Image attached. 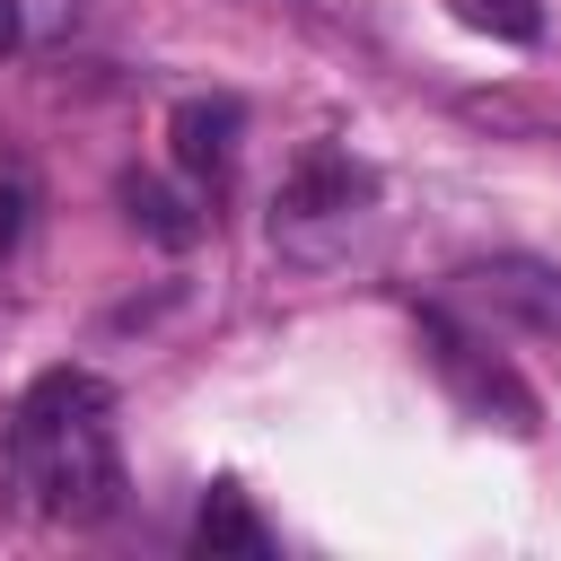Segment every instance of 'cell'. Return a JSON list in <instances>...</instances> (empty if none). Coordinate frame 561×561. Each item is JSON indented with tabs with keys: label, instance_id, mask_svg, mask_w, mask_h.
<instances>
[{
	"label": "cell",
	"instance_id": "52a82bcc",
	"mask_svg": "<svg viewBox=\"0 0 561 561\" xmlns=\"http://www.w3.org/2000/svg\"><path fill=\"white\" fill-rule=\"evenodd\" d=\"M193 543H202L210 561H263V552H272L263 517H254V508H245V491H228V482L202 500V517H193Z\"/></svg>",
	"mask_w": 561,
	"mask_h": 561
},
{
	"label": "cell",
	"instance_id": "277c9868",
	"mask_svg": "<svg viewBox=\"0 0 561 561\" xmlns=\"http://www.w3.org/2000/svg\"><path fill=\"white\" fill-rule=\"evenodd\" d=\"M421 342H430V359H438V368H447V377H456V386H465L482 412L500 403V412H508V430H535V394H526L508 368H491V359H465V333H456L447 316H421Z\"/></svg>",
	"mask_w": 561,
	"mask_h": 561
},
{
	"label": "cell",
	"instance_id": "7a4b0ae2",
	"mask_svg": "<svg viewBox=\"0 0 561 561\" xmlns=\"http://www.w3.org/2000/svg\"><path fill=\"white\" fill-rule=\"evenodd\" d=\"M456 289H465V307H482L491 324H517V333L561 342V263L491 254V263H465V272H456Z\"/></svg>",
	"mask_w": 561,
	"mask_h": 561
},
{
	"label": "cell",
	"instance_id": "30bf717a",
	"mask_svg": "<svg viewBox=\"0 0 561 561\" xmlns=\"http://www.w3.org/2000/svg\"><path fill=\"white\" fill-rule=\"evenodd\" d=\"M9 237H18V193H0V254H9Z\"/></svg>",
	"mask_w": 561,
	"mask_h": 561
},
{
	"label": "cell",
	"instance_id": "6da1fadb",
	"mask_svg": "<svg viewBox=\"0 0 561 561\" xmlns=\"http://www.w3.org/2000/svg\"><path fill=\"white\" fill-rule=\"evenodd\" d=\"M18 473L44 491L53 517L70 526H96L114 517V491H123V465H114V438H105V412H79L61 430H18Z\"/></svg>",
	"mask_w": 561,
	"mask_h": 561
},
{
	"label": "cell",
	"instance_id": "8fae6325",
	"mask_svg": "<svg viewBox=\"0 0 561 561\" xmlns=\"http://www.w3.org/2000/svg\"><path fill=\"white\" fill-rule=\"evenodd\" d=\"M0 53H18V0H0Z\"/></svg>",
	"mask_w": 561,
	"mask_h": 561
},
{
	"label": "cell",
	"instance_id": "9c48e42d",
	"mask_svg": "<svg viewBox=\"0 0 561 561\" xmlns=\"http://www.w3.org/2000/svg\"><path fill=\"white\" fill-rule=\"evenodd\" d=\"M473 35H500V44H535L543 35V0H447Z\"/></svg>",
	"mask_w": 561,
	"mask_h": 561
},
{
	"label": "cell",
	"instance_id": "8992f818",
	"mask_svg": "<svg viewBox=\"0 0 561 561\" xmlns=\"http://www.w3.org/2000/svg\"><path fill=\"white\" fill-rule=\"evenodd\" d=\"M105 403H114V386H105L96 368H44V377L26 386V403H18V430H61V421L105 412Z\"/></svg>",
	"mask_w": 561,
	"mask_h": 561
},
{
	"label": "cell",
	"instance_id": "ba28073f",
	"mask_svg": "<svg viewBox=\"0 0 561 561\" xmlns=\"http://www.w3.org/2000/svg\"><path fill=\"white\" fill-rule=\"evenodd\" d=\"M123 210H131V228H140L149 245H167V254H184V245L202 237L193 202H184L175 184H158V175H123Z\"/></svg>",
	"mask_w": 561,
	"mask_h": 561
},
{
	"label": "cell",
	"instance_id": "5b68a950",
	"mask_svg": "<svg viewBox=\"0 0 561 561\" xmlns=\"http://www.w3.org/2000/svg\"><path fill=\"white\" fill-rule=\"evenodd\" d=\"M237 131H245V105L237 96H184L167 114V140H175V167L184 175H219L237 158Z\"/></svg>",
	"mask_w": 561,
	"mask_h": 561
},
{
	"label": "cell",
	"instance_id": "3957f363",
	"mask_svg": "<svg viewBox=\"0 0 561 561\" xmlns=\"http://www.w3.org/2000/svg\"><path fill=\"white\" fill-rule=\"evenodd\" d=\"M359 202H368V167H351L342 149H307L272 210H280V228H298V219H351Z\"/></svg>",
	"mask_w": 561,
	"mask_h": 561
}]
</instances>
